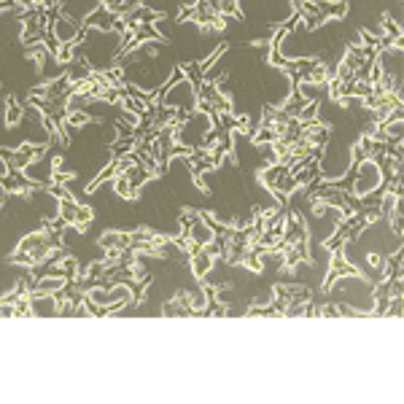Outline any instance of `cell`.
I'll return each mask as SVG.
<instances>
[{"label":"cell","mask_w":404,"mask_h":404,"mask_svg":"<svg viewBox=\"0 0 404 404\" xmlns=\"http://www.w3.org/2000/svg\"><path fill=\"white\" fill-rule=\"evenodd\" d=\"M100 6L105 11H111L114 17H129L140 6V0H100Z\"/></svg>","instance_id":"4fadbf2b"},{"label":"cell","mask_w":404,"mask_h":404,"mask_svg":"<svg viewBox=\"0 0 404 404\" xmlns=\"http://www.w3.org/2000/svg\"><path fill=\"white\" fill-rule=\"evenodd\" d=\"M114 189H116V194H119L122 200H135V197H138V194H135V189L129 187V178H127L125 173L114 176Z\"/></svg>","instance_id":"5bb4252c"},{"label":"cell","mask_w":404,"mask_h":404,"mask_svg":"<svg viewBox=\"0 0 404 404\" xmlns=\"http://www.w3.org/2000/svg\"><path fill=\"white\" fill-rule=\"evenodd\" d=\"M97 243H100V248L108 251V256H111V259H116L122 251L129 248V232H116V229L103 232Z\"/></svg>","instance_id":"ba28073f"},{"label":"cell","mask_w":404,"mask_h":404,"mask_svg":"<svg viewBox=\"0 0 404 404\" xmlns=\"http://www.w3.org/2000/svg\"><path fill=\"white\" fill-rule=\"evenodd\" d=\"M259 184L267 189V191H273L280 200V205H286V200L297 191V184L291 178V167L288 164H280V162H270L259 173Z\"/></svg>","instance_id":"7a4b0ae2"},{"label":"cell","mask_w":404,"mask_h":404,"mask_svg":"<svg viewBox=\"0 0 404 404\" xmlns=\"http://www.w3.org/2000/svg\"><path fill=\"white\" fill-rule=\"evenodd\" d=\"M63 248H65L63 237H54V235L43 226V229L30 232V235H25V237L19 240L17 251L11 253V264L30 270V267H38V264L49 262L52 253H57V251H63Z\"/></svg>","instance_id":"6da1fadb"},{"label":"cell","mask_w":404,"mask_h":404,"mask_svg":"<svg viewBox=\"0 0 404 404\" xmlns=\"http://www.w3.org/2000/svg\"><path fill=\"white\" fill-rule=\"evenodd\" d=\"M46 151V143H22L17 149H0V162L6 170H28L35 159H41Z\"/></svg>","instance_id":"3957f363"},{"label":"cell","mask_w":404,"mask_h":404,"mask_svg":"<svg viewBox=\"0 0 404 404\" xmlns=\"http://www.w3.org/2000/svg\"><path fill=\"white\" fill-rule=\"evenodd\" d=\"M302 138L310 143L312 149H323V146L329 143V138H332V129H329V125H326V122H321V119H312V122H305Z\"/></svg>","instance_id":"52a82bcc"},{"label":"cell","mask_w":404,"mask_h":404,"mask_svg":"<svg viewBox=\"0 0 404 404\" xmlns=\"http://www.w3.org/2000/svg\"><path fill=\"white\" fill-rule=\"evenodd\" d=\"M232 132H237V135H253V122H251L246 114H240V116H235V129Z\"/></svg>","instance_id":"e0dca14e"},{"label":"cell","mask_w":404,"mask_h":404,"mask_svg":"<svg viewBox=\"0 0 404 404\" xmlns=\"http://www.w3.org/2000/svg\"><path fill=\"white\" fill-rule=\"evenodd\" d=\"M218 11H221L224 17H237V19H243V11H240L237 0H218Z\"/></svg>","instance_id":"2e32d148"},{"label":"cell","mask_w":404,"mask_h":404,"mask_svg":"<svg viewBox=\"0 0 404 404\" xmlns=\"http://www.w3.org/2000/svg\"><path fill=\"white\" fill-rule=\"evenodd\" d=\"M308 103H310V97L302 94V87H291V92H288V97L283 100L280 111H283L286 116H291V119H299L302 111L308 108Z\"/></svg>","instance_id":"30bf717a"},{"label":"cell","mask_w":404,"mask_h":404,"mask_svg":"<svg viewBox=\"0 0 404 404\" xmlns=\"http://www.w3.org/2000/svg\"><path fill=\"white\" fill-rule=\"evenodd\" d=\"M310 6L315 8V14H321L326 22L342 19L348 14V3L345 0H310Z\"/></svg>","instance_id":"8fae6325"},{"label":"cell","mask_w":404,"mask_h":404,"mask_svg":"<svg viewBox=\"0 0 404 404\" xmlns=\"http://www.w3.org/2000/svg\"><path fill=\"white\" fill-rule=\"evenodd\" d=\"M318 315L337 318V315H342V305H323V308H318Z\"/></svg>","instance_id":"ac0fdd59"},{"label":"cell","mask_w":404,"mask_h":404,"mask_svg":"<svg viewBox=\"0 0 404 404\" xmlns=\"http://www.w3.org/2000/svg\"><path fill=\"white\" fill-rule=\"evenodd\" d=\"M332 253V264H329V273H326V280H323V291H332L334 288V283L340 278H364V273H361V267H356L348 256H345V248H337V251H329Z\"/></svg>","instance_id":"277c9868"},{"label":"cell","mask_w":404,"mask_h":404,"mask_svg":"<svg viewBox=\"0 0 404 404\" xmlns=\"http://www.w3.org/2000/svg\"><path fill=\"white\" fill-rule=\"evenodd\" d=\"M383 35H388V38H394L399 46H402V28L391 19V17H383Z\"/></svg>","instance_id":"9a60e30c"},{"label":"cell","mask_w":404,"mask_h":404,"mask_svg":"<svg viewBox=\"0 0 404 404\" xmlns=\"http://www.w3.org/2000/svg\"><path fill=\"white\" fill-rule=\"evenodd\" d=\"M189 264H191V275H194V278L205 280L213 273V267H216V256H211L205 248H200L197 253L189 256Z\"/></svg>","instance_id":"9c48e42d"},{"label":"cell","mask_w":404,"mask_h":404,"mask_svg":"<svg viewBox=\"0 0 404 404\" xmlns=\"http://www.w3.org/2000/svg\"><path fill=\"white\" fill-rule=\"evenodd\" d=\"M49 30L54 32V38H57L60 43H76V41L81 38V32H84V25H81L76 17L65 14L63 8H60V14L52 19Z\"/></svg>","instance_id":"5b68a950"},{"label":"cell","mask_w":404,"mask_h":404,"mask_svg":"<svg viewBox=\"0 0 404 404\" xmlns=\"http://www.w3.org/2000/svg\"><path fill=\"white\" fill-rule=\"evenodd\" d=\"M302 3H305V0H291V6H294V11H297V14H299V8H302Z\"/></svg>","instance_id":"d6986e66"},{"label":"cell","mask_w":404,"mask_h":404,"mask_svg":"<svg viewBox=\"0 0 404 404\" xmlns=\"http://www.w3.org/2000/svg\"><path fill=\"white\" fill-rule=\"evenodd\" d=\"M3 122H6V127H17L25 122V105L14 94L6 100V116H3Z\"/></svg>","instance_id":"7c38bea8"},{"label":"cell","mask_w":404,"mask_h":404,"mask_svg":"<svg viewBox=\"0 0 404 404\" xmlns=\"http://www.w3.org/2000/svg\"><path fill=\"white\" fill-rule=\"evenodd\" d=\"M119 17H114L111 11H105L103 6H94L92 11L84 17V28L87 30H97V32H111V28H114V22H116Z\"/></svg>","instance_id":"8992f818"}]
</instances>
